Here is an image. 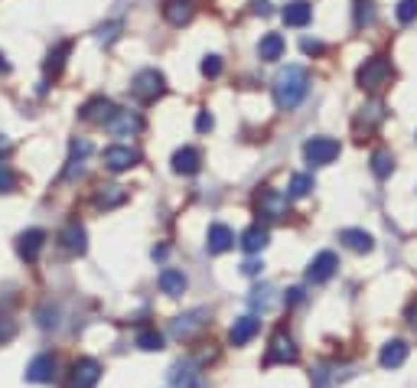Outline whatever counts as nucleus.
<instances>
[{"label":"nucleus","instance_id":"nucleus-42","mask_svg":"<svg viewBox=\"0 0 417 388\" xmlns=\"http://www.w3.org/2000/svg\"><path fill=\"white\" fill-rule=\"evenodd\" d=\"M78 173H82V160H78V157H68V167H66V173H62V180H75Z\"/></svg>","mask_w":417,"mask_h":388},{"label":"nucleus","instance_id":"nucleus-35","mask_svg":"<svg viewBox=\"0 0 417 388\" xmlns=\"http://www.w3.org/2000/svg\"><path fill=\"white\" fill-rule=\"evenodd\" d=\"M394 17H398L401 23H414L417 20V0H401L398 10H394Z\"/></svg>","mask_w":417,"mask_h":388},{"label":"nucleus","instance_id":"nucleus-15","mask_svg":"<svg viewBox=\"0 0 417 388\" xmlns=\"http://www.w3.org/2000/svg\"><path fill=\"white\" fill-rule=\"evenodd\" d=\"M173 173H179V177H193V173H199V167H203V157H199L196 147H179L176 153H173Z\"/></svg>","mask_w":417,"mask_h":388},{"label":"nucleus","instance_id":"nucleus-16","mask_svg":"<svg viewBox=\"0 0 417 388\" xmlns=\"http://www.w3.org/2000/svg\"><path fill=\"white\" fill-rule=\"evenodd\" d=\"M114 111L118 108H114L108 98H92V102L82 105L78 114H82V121H92V124H108V121L114 118Z\"/></svg>","mask_w":417,"mask_h":388},{"label":"nucleus","instance_id":"nucleus-22","mask_svg":"<svg viewBox=\"0 0 417 388\" xmlns=\"http://www.w3.org/2000/svg\"><path fill=\"white\" fill-rule=\"evenodd\" d=\"M193 13H196V4H193V0H167V4H163V17L173 26L189 23Z\"/></svg>","mask_w":417,"mask_h":388},{"label":"nucleus","instance_id":"nucleus-45","mask_svg":"<svg viewBox=\"0 0 417 388\" xmlns=\"http://www.w3.org/2000/svg\"><path fill=\"white\" fill-rule=\"evenodd\" d=\"M404 320H408V323H411V329H417V300H411L408 313H404Z\"/></svg>","mask_w":417,"mask_h":388},{"label":"nucleus","instance_id":"nucleus-47","mask_svg":"<svg viewBox=\"0 0 417 388\" xmlns=\"http://www.w3.org/2000/svg\"><path fill=\"white\" fill-rule=\"evenodd\" d=\"M255 13H261V17H267V13H271V7H267V0H258V4H255Z\"/></svg>","mask_w":417,"mask_h":388},{"label":"nucleus","instance_id":"nucleus-40","mask_svg":"<svg viewBox=\"0 0 417 388\" xmlns=\"http://www.w3.org/2000/svg\"><path fill=\"white\" fill-rule=\"evenodd\" d=\"M212 124H215V121H212V114H209V111H199V114H196V131H199V134L212 131Z\"/></svg>","mask_w":417,"mask_h":388},{"label":"nucleus","instance_id":"nucleus-10","mask_svg":"<svg viewBox=\"0 0 417 388\" xmlns=\"http://www.w3.org/2000/svg\"><path fill=\"white\" fill-rule=\"evenodd\" d=\"M56 355L43 353V355H36L33 363L26 365V382H33V385H49V382H56Z\"/></svg>","mask_w":417,"mask_h":388},{"label":"nucleus","instance_id":"nucleus-11","mask_svg":"<svg viewBox=\"0 0 417 388\" xmlns=\"http://www.w3.org/2000/svg\"><path fill=\"white\" fill-rule=\"evenodd\" d=\"M43 245H46L43 228H26V232H20L17 235V254L23 258V261H36L40 252H43Z\"/></svg>","mask_w":417,"mask_h":388},{"label":"nucleus","instance_id":"nucleus-34","mask_svg":"<svg viewBox=\"0 0 417 388\" xmlns=\"http://www.w3.org/2000/svg\"><path fill=\"white\" fill-rule=\"evenodd\" d=\"M118 36H121V23H118V20H114V23H102L98 30H95V40L102 42V46H111Z\"/></svg>","mask_w":417,"mask_h":388},{"label":"nucleus","instance_id":"nucleus-17","mask_svg":"<svg viewBox=\"0 0 417 388\" xmlns=\"http://www.w3.org/2000/svg\"><path fill=\"white\" fill-rule=\"evenodd\" d=\"M258 329H261V320H258V317H241V320H235V327L229 329V343L231 346H248V343L258 336Z\"/></svg>","mask_w":417,"mask_h":388},{"label":"nucleus","instance_id":"nucleus-33","mask_svg":"<svg viewBox=\"0 0 417 388\" xmlns=\"http://www.w3.org/2000/svg\"><path fill=\"white\" fill-rule=\"evenodd\" d=\"M271 287L264 284V287H255V290H251V297H248V304L255 307V310H271Z\"/></svg>","mask_w":417,"mask_h":388},{"label":"nucleus","instance_id":"nucleus-28","mask_svg":"<svg viewBox=\"0 0 417 388\" xmlns=\"http://www.w3.org/2000/svg\"><path fill=\"white\" fill-rule=\"evenodd\" d=\"M72 52V42L62 40L56 49H49V56H46V76H59L62 66H66V56Z\"/></svg>","mask_w":417,"mask_h":388},{"label":"nucleus","instance_id":"nucleus-26","mask_svg":"<svg viewBox=\"0 0 417 388\" xmlns=\"http://www.w3.org/2000/svg\"><path fill=\"white\" fill-rule=\"evenodd\" d=\"M258 56L264 62H277L284 56V36L281 33H264L261 42H258Z\"/></svg>","mask_w":417,"mask_h":388},{"label":"nucleus","instance_id":"nucleus-27","mask_svg":"<svg viewBox=\"0 0 417 388\" xmlns=\"http://www.w3.org/2000/svg\"><path fill=\"white\" fill-rule=\"evenodd\" d=\"M267 242H271V235H267V228H264V225H251L245 235H241V248H245L248 254L264 252V248H267Z\"/></svg>","mask_w":417,"mask_h":388},{"label":"nucleus","instance_id":"nucleus-1","mask_svg":"<svg viewBox=\"0 0 417 388\" xmlns=\"http://www.w3.org/2000/svg\"><path fill=\"white\" fill-rule=\"evenodd\" d=\"M307 88H310L307 69L287 66V69L277 72V78H274V102H277V108H284V111L297 108V105L307 98Z\"/></svg>","mask_w":417,"mask_h":388},{"label":"nucleus","instance_id":"nucleus-31","mask_svg":"<svg viewBox=\"0 0 417 388\" xmlns=\"http://www.w3.org/2000/svg\"><path fill=\"white\" fill-rule=\"evenodd\" d=\"M310 189H313V177H307V173H294L287 196L290 199H303V196H310Z\"/></svg>","mask_w":417,"mask_h":388},{"label":"nucleus","instance_id":"nucleus-23","mask_svg":"<svg viewBox=\"0 0 417 388\" xmlns=\"http://www.w3.org/2000/svg\"><path fill=\"white\" fill-rule=\"evenodd\" d=\"M108 127H111V134L114 137H131L144 127V121L137 118L134 111H114V118L108 121Z\"/></svg>","mask_w":417,"mask_h":388},{"label":"nucleus","instance_id":"nucleus-2","mask_svg":"<svg viewBox=\"0 0 417 388\" xmlns=\"http://www.w3.org/2000/svg\"><path fill=\"white\" fill-rule=\"evenodd\" d=\"M356 82L362 92H382L385 85L392 82V62L385 59V56H372V59H365L358 66Z\"/></svg>","mask_w":417,"mask_h":388},{"label":"nucleus","instance_id":"nucleus-49","mask_svg":"<svg viewBox=\"0 0 417 388\" xmlns=\"http://www.w3.org/2000/svg\"><path fill=\"white\" fill-rule=\"evenodd\" d=\"M4 151H7V141H4V137H0V153H4Z\"/></svg>","mask_w":417,"mask_h":388},{"label":"nucleus","instance_id":"nucleus-7","mask_svg":"<svg viewBox=\"0 0 417 388\" xmlns=\"http://www.w3.org/2000/svg\"><path fill=\"white\" fill-rule=\"evenodd\" d=\"M98 379H102V365L95 359H88V355L75 359L72 369H68V388H95Z\"/></svg>","mask_w":417,"mask_h":388},{"label":"nucleus","instance_id":"nucleus-46","mask_svg":"<svg viewBox=\"0 0 417 388\" xmlns=\"http://www.w3.org/2000/svg\"><path fill=\"white\" fill-rule=\"evenodd\" d=\"M303 52H323V42H316V40H303Z\"/></svg>","mask_w":417,"mask_h":388},{"label":"nucleus","instance_id":"nucleus-44","mask_svg":"<svg viewBox=\"0 0 417 388\" xmlns=\"http://www.w3.org/2000/svg\"><path fill=\"white\" fill-rule=\"evenodd\" d=\"M261 268H264L261 261H245V264H241V271H245L248 278H255V274H261Z\"/></svg>","mask_w":417,"mask_h":388},{"label":"nucleus","instance_id":"nucleus-21","mask_svg":"<svg viewBox=\"0 0 417 388\" xmlns=\"http://www.w3.org/2000/svg\"><path fill=\"white\" fill-rule=\"evenodd\" d=\"M339 242L349 248V252H356V254H368V252L375 248V238L368 235L365 228H342V232H339Z\"/></svg>","mask_w":417,"mask_h":388},{"label":"nucleus","instance_id":"nucleus-12","mask_svg":"<svg viewBox=\"0 0 417 388\" xmlns=\"http://www.w3.org/2000/svg\"><path fill=\"white\" fill-rule=\"evenodd\" d=\"M336 268H339V258L332 252H320L307 268V281L310 284H326V281L336 274Z\"/></svg>","mask_w":417,"mask_h":388},{"label":"nucleus","instance_id":"nucleus-8","mask_svg":"<svg viewBox=\"0 0 417 388\" xmlns=\"http://www.w3.org/2000/svg\"><path fill=\"white\" fill-rule=\"evenodd\" d=\"M209 323V310H203V307H196V310L183 313V317H176V320L170 323V336L173 339H193L199 333V329Z\"/></svg>","mask_w":417,"mask_h":388},{"label":"nucleus","instance_id":"nucleus-30","mask_svg":"<svg viewBox=\"0 0 417 388\" xmlns=\"http://www.w3.org/2000/svg\"><path fill=\"white\" fill-rule=\"evenodd\" d=\"M137 346L144 349V353H160L163 333H157V329H140V333H137Z\"/></svg>","mask_w":417,"mask_h":388},{"label":"nucleus","instance_id":"nucleus-20","mask_svg":"<svg viewBox=\"0 0 417 388\" xmlns=\"http://www.w3.org/2000/svg\"><path fill=\"white\" fill-rule=\"evenodd\" d=\"M170 382H173V385H179V388H205L203 372H199L193 363H176V365H173V369H170Z\"/></svg>","mask_w":417,"mask_h":388},{"label":"nucleus","instance_id":"nucleus-38","mask_svg":"<svg viewBox=\"0 0 417 388\" xmlns=\"http://www.w3.org/2000/svg\"><path fill=\"white\" fill-rule=\"evenodd\" d=\"M313 388H336V382H332V375H330V369H313Z\"/></svg>","mask_w":417,"mask_h":388},{"label":"nucleus","instance_id":"nucleus-41","mask_svg":"<svg viewBox=\"0 0 417 388\" xmlns=\"http://www.w3.org/2000/svg\"><path fill=\"white\" fill-rule=\"evenodd\" d=\"M13 336H17V327H13L10 320H0V346H4V343H10Z\"/></svg>","mask_w":417,"mask_h":388},{"label":"nucleus","instance_id":"nucleus-43","mask_svg":"<svg viewBox=\"0 0 417 388\" xmlns=\"http://www.w3.org/2000/svg\"><path fill=\"white\" fill-rule=\"evenodd\" d=\"M284 300H287V307H297V304H303V287H290V290H287V297H284Z\"/></svg>","mask_w":417,"mask_h":388},{"label":"nucleus","instance_id":"nucleus-39","mask_svg":"<svg viewBox=\"0 0 417 388\" xmlns=\"http://www.w3.org/2000/svg\"><path fill=\"white\" fill-rule=\"evenodd\" d=\"M68 151H72V157L85 160L88 153H92V143H88V141H72V147H68Z\"/></svg>","mask_w":417,"mask_h":388},{"label":"nucleus","instance_id":"nucleus-5","mask_svg":"<svg viewBox=\"0 0 417 388\" xmlns=\"http://www.w3.org/2000/svg\"><path fill=\"white\" fill-rule=\"evenodd\" d=\"M255 212L261 219H284L287 216V196L271 189V186H264L255 196Z\"/></svg>","mask_w":417,"mask_h":388},{"label":"nucleus","instance_id":"nucleus-36","mask_svg":"<svg viewBox=\"0 0 417 388\" xmlns=\"http://www.w3.org/2000/svg\"><path fill=\"white\" fill-rule=\"evenodd\" d=\"M13 189H17V173L7 163H0V193H13Z\"/></svg>","mask_w":417,"mask_h":388},{"label":"nucleus","instance_id":"nucleus-24","mask_svg":"<svg viewBox=\"0 0 417 388\" xmlns=\"http://www.w3.org/2000/svg\"><path fill=\"white\" fill-rule=\"evenodd\" d=\"M160 290L167 297H179V294H186V287H189V281H186V274L183 271H176V268H163L160 271Z\"/></svg>","mask_w":417,"mask_h":388},{"label":"nucleus","instance_id":"nucleus-6","mask_svg":"<svg viewBox=\"0 0 417 388\" xmlns=\"http://www.w3.org/2000/svg\"><path fill=\"white\" fill-rule=\"evenodd\" d=\"M303 157L313 167H326V163H332L339 157V141H332V137H310L303 143Z\"/></svg>","mask_w":417,"mask_h":388},{"label":"nucleus","instance_id":"nucleus-19","mask_svg":"<svg viewBox=\"0 0 417 388\" xmlns=\"http://www.w3.org/2000/svg\"><path fill=\"white\" fill-rule=\"evenodd\" d=\"M378 363H382V369H398V365L408 363V343L404 339H388L382 346V353H378Z\"/></svg>","mask_w":417,"mask_h":388},{"label":"nucleus","instance_id":"nucleus-48","mask_svg":"<svg viewBox=\"0 0 417 388\" xmlns=\"http://www.w3.org/2000/svg\"><path fill=\"white\" fill-rule=\"evenodd\" d=\"M7 69H10V66H7V56L0 52V72H7Z\"/></svg>","mask_w":417,"mask_h":388},{"label":"nucleus","instance_id":"nucleus-32","mask_svg":"<svg viewBox=\"0 0 417 388\" xmlns=\"http://www.w3.org/2000/svg\"><path fill=\"white\" fill-rule=\"evenodd\" d=\"M352 7H356V26H358V30L375 23V4H372V0H356Z\"/></svg>","mask_w":417,"mask_h":388},{"label":"nucleus","instance_id":"nucleus-4","mask_svg":"<svg viewBox=\"0 0 417 388\" xmlns=\"http://www.w3.org/2000/svg\"><path fill=\"white\" fill-rule=\"evenodd\" d=\"M300 359V349L294 346V339H290L287 329H277L271 336V346H267V355H264V363L267 365H287V363H297Z\"/></svg>","mask_w":417,"mask_h":388},{"label":"nucleus","instance_id":"nucleus-9","mask_svg":"<svg viewBox=\"0 0 417 388\" xmlns=\"http://www.w3.org/2000/svg\"><path fill=\"white\" fill-rule=\"evenodd\" d=\"M137 163H140V153H137L134 147L114 143V147H108V151H104V167H108L111 173H124V170L137 167Z\"/></svg>","mask_w":417,"mask_h":388},{"label":"nucleus","instance_id":"nucleus-37","mask_svg":"<svg viewBox=\"0 0 417 388\" xmlns=\"http://www.w3.org/2000/svg\"><path fill=\"white\" fill-rule=\"evenodd\" d=\"M199 69H203V76H205V78H219V76H222V59H219V56H205Z\"/></svg>","mask_w":417,"mask_h":388},{"label":"nucleus","instance_id":"nucleus-13","mask_svg":"<svg viewBox=\"0 0 417 388\" xmlns=\"http://www.w3.org/2000/svg\"><path fill=\"white\" fill-rule=\"evenodd\" d=\"M59 245L66 248L68 254H85L88 248V235H85V225L82 222H66V228L59 232Z\"/></svg>","mask_w":417,"mask_h":388},{"label":"nucleus","instance_id":"nucleus-18","mask_svg":"<svg viewBox=\"0 0 417 388\" xmlns=\"http://www.w3.org/2000/svg\"><path fill=\"white\" fill-rule=\"evenodd\" d=\"M231 245H235V235H231V228H229V225H222V222H212V225H209V235H205V248H209V254L229 252Z\"/></svg>","mask_w":417,"mask_h":388},{"label":"nucleus","instance_id":"nucleus-29","mask_svg":"<svg viewBox=\"0 0 417 388\" xmlns=\"http://www.w3.org/2000/svg\"><path fill=\"white\" fill-rule=\"evenodd\" d=\"M392 170H394V157L388 151H375L372 153V173L378 180H388L392 177Z\"/></svg>","mask_w":417,"mask_h":388},{"label":"nucleus","instance_id":"nucleus-25","mask_svg":"<svg viewBox=\"0 0 417 388\" xmlns=\"http://www.w3.org/2000/svg\"><path fill=\"white\" fill-rule=\"evenodd\" d=\"M310 17H313V7H310L307 0H290L287 7L281 10V20L287 26H307Z\"/></svg>","mask_w":417,"mask_h":388},{"label":"nucleus","instance_id":"nucleus-14","mask_svg":"<svg viewBox=\"0 0 417 388\" xmlns=\"http://www.w3.org/2000/svg\"><path fill=\"white\" fill-rule=\"evenodd\" d=\"M92 203H95V209H118V206L128 203V189L118 183H104L95 189Z\"/></svg>","mask_w":417,"mask_h":388},{"label":"nucleus","instance_id":"nucleus-3","mask_svg":"<svg viewBox=\"0 0 417 388\" xmlns=\"http://www.w3.org/2000/svg\"><path fill=\"white\" fill-rule=\"evenodd\" d=\"M163 92H167V78L157 69H140L134 76V82H131V95L137 102H157Z\"/></svg>","mask_w":417,"mask_h":388}]
</instances>
